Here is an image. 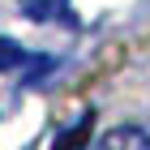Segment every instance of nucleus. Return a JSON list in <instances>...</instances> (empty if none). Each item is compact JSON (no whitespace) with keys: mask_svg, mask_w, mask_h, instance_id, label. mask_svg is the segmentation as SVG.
Wrapping results in <instances>:
<instances>
[{"mask_svg":"<svg viewBox=\"0 0 150 150\" xmlns=\"http://www.w3.org/2000/svg\"><path fill=\"white\" fill-rule=\"evenodd\" d=\"M94 150H150V137L133 125H120V129H107Z\"/></svg>","mask_w":150,"mask_h":150,"instance_id":"1","label":"nucleus"},{"mask_svg":"<svg viewBox=\"0 0 150 150\" xmlns=\"http://www.w3.org/2000/svg\"><path fill=\"white\" fill-rule=\"evenodd\" d=\"M90 133H94V112H81L69 129H60V137L52 150H86L90 146Z\"/></svg>","mask_w":150,"mask_h":150,"instance_id":"2","label":"nucleus"},{"mask_svg":"<svg viewBox=\"0 0 150 150\" xmlns=\"http://www.w3.org/2000/svg\"><path fill=\"white\" fill-rule=\"evenodd\" d=\"M69 0H26V17L30 22H47V17H64Z\"/></svg>","mask_w":150,"mask_h":150,"instance_id":"3","label":"nucleus"},{"mask_svg":"<svg viewBox=\"0 0 150 150\" xmlns=\"http://www.w3.org/2000/svg\"><path fill=\"white\" fill-rule=\"evenodd\" d=\"M17 64H26V47H17L13 39H0V73L17 69Z\"/></svg>","mask_w":150,"mask_h":150,"instance_id":"4","label":"nucleus"}]
</instances>
